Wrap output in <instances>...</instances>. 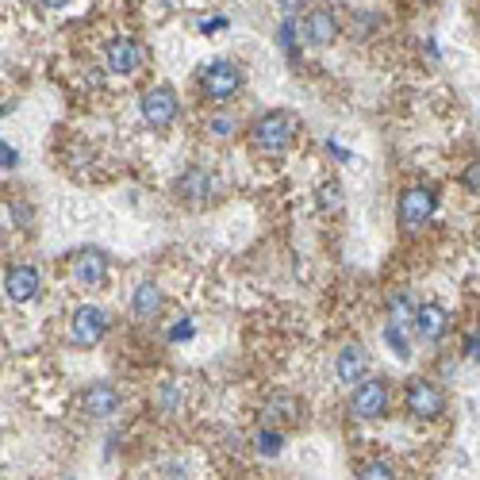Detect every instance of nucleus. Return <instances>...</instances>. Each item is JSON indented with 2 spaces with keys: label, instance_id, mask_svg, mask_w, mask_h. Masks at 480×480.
I'll return each mask as SVG.
<instances>
[{
  "label": "nucleus",
  "instance_id": "nucleus-1",
  "mask_svg": "<svg viewBox=\"0 0 480 480\" xmlns=\"http://www.w3.org/2000/svg\"><path fill=\"white\" fill-rule=\"evenodd\" d=\"M296 135H300V120L292 112H280V108L257 115L250 127V143L262 150V154H285V150L296 143Z\"/></svg>",
  "mask_w": 480,
  "mask_h": 480
},
{
  "label": "nucleus",
  "instance_id": "nucleus-2",
  "mask_svg": "<svg viewBox=\"0 0 480 480\" xmlns=\"http://www.w3.org/2000/svg\"><path fill=\"white\" fill-rule=\"evenodd\" d=\"M389 404H392V392H389V384L377 377H361L354 384V392H350V415L361 419V423L384 419L389 415Z\"/></svg>",
  "mask_w": 480,
  "mask_h": 480
},
{
  "label": "nucleus",
  "instance_id": "nucleus-3",
  "mask_svg": "<svg viewBox=\"0 0 480 480\" xmlns=\"http://www.w3.org/2000/svg\"><path fill=\"white\" fill-rule=\"evenodd\" d=\"M242 66L231 62V58H216V62L204 66L201 74V85H204V97L208 100H231L242 92Z\"/></svg>",
  "mask_w": 480,
  "mask_h": 480
},
{
  "label": "nucleus",
  "instance_id": "nucleus-4",
  "mask_svg": "<svg viewBox=\"0 0 480 480\" xmlns=\"http://www.w3.org/2000/svg\"><path fill=\"white\" fill-rule=\"evenodd\" d=\"M138 115L154 127V131H166V127H173V120L181 115V100L177 92H173L169 85H154L146 89L143 97H138Z\"/></svg>",
  "mask_w": 480,
  "mask_h": 480
},
{
  "label": "nucleus",
  "instance_id": "nucleus-5",
  "mask_svg": "<svg viewBox=\"0 0 480 480\" xmlns=\"http://www.w3.org/2000/svg\"><path fill=\"white\" fill-rule=\"evenodd\" d=\"M108 311L104 308H92V303H85V308L74 311V319H69V342L81 346V350H92L104 342V334H108Z\"/></svg>",
  "mask_w": 480,
  "mask_h": 480
},
{
  "label": "nucleus",
  "instance_id": "nucleus-6",
  "mask_svg": "<svg viewBox=\"0 0 480 480\" xmlns=\"http://www.w3.org/2000/svg\"><path fill=\"white\" fill-rule=\"evenodd\" d=\"M438 212V193L435 189H407L396 204V219L404 231H419L430 224V216Z\"/></svg>",
  "mask_w": 480,
  "mask_h": 480
},
{
  "label": "nucleus",
  "instance_id": "nucleus-7",
  "mask_svg": "<svg viewBox=\"0 0 480 480\" xmlns=\"http://www.w3.org/2000/svg\"><path fill=\"white\" fill-rule=\"evenodd\" d=\"M404 407L415 419H438L442 412H446V392H442L435 381L415 377L412 384H407V392H404Z\"/></svg>",
  "mask_w": 480,
  "mask_h": 480
},
{
  "label": "nucleus",
  "instance_id": "nucleus-8",
  "mask_svg": "<svg viewBox=\"0 0 480 480\" xmlns=\"http://www.w3.org/2000/svg\"><path fill=\"white\" fill-rule=\"evenodd\" d=\"M173 193H177V201H181V204H189V208H204V204H212L216 196H219V181H216L208 169L193 166V169H185L181 177H177V185H173Z\"/></svg>",
  "mask_w": 480,
  "mask_h": 480
},
{
  "label": "nucleus",
  "instance_id": "nucleus-9",
  "mask_svg": "<svg viewBox=\"0 0 480 480\" xmlns=\"http://www.w3.org/2000/svg\"><path fill=\"white\" fill-rule=\"evenodd\" d=\"M4 296L12 303H31L43 296V273L35 269L31 262H20V265H8L4 273Z\"/></svg>",
  "mask_w": 480,
  "mask_h": 480
},
{
  "label": "nucleus",
  "instance_id": "nucleus-10",
  "mask_svg": "<svg viewBox=\"0 0 480 480\" xmlns=\"http://www.w3.org/2000/svg\"><path fill=\"white\" fill-rule=\"evenodd\" d=\"M123 407V392L115 389L112 381H92L85 392H81V412L89 419H112Z\"/></svg>",
  "mask_w": 480,
  "mask_h": 480
},
{
  "label": "nucleus",
  "instance_id": "nucleus-11",
  "mask_svg": "<svg viewBox=\"0 0 480 480\" xmlns=\"http://www.w3.org/2000/svg\"><path fill=\"white\" fill-rule=\"evenodd\" d=\"M104 66H108V74H115V77H135L138 69H143V46H138L131 35L112 39L104 46Z\"/></svg>",
  "mask_w": 480,
  "mask_h": 480
},
{
  "label": "nucleus",
  "instance_id": "nucleus-12",
  "mask_svg": "<svg viewBox=\"0 0 480 480\" xmlns=\"http://www.w3.org/2000/svg\"><path fill=\"white\" fill-rule=\"evenodd\" d=\"M69 277L81 288H100L108 280V254L104 250H77L69 257Z\"/></svg>",
  "mask_w": 480,
  "mask_h": 480
},
{
  "label": "nucleus",
  "instance_id": "nucleus-13",
  "mask_svg": "<svg viewBox=\"0 0 480 480\" xmlns=\"http://www.w3.org/2000/svg\"><path fill=\"white\" fill-rule=\"evenodd\" d=\"M338 39V16L331 8H315L300 20V43L308 46H331Z\"/></svg>",
  "mask_w": 480,
  "mask_h": 480
},
{
  "label": "nucleus",
  "instance_id": "nucleus-14",
  "mask_svg": "<svg viewBox=\"0 0 480 480\" xmlns=\"http://www.w3.org/2000/svg\"><path fill=\"white\" fill-rule=\"evenodd\" d=\"M412 331L423 338V342H442L450 331V315L438 308V303H423L415 308V319H412Z\"/></svg>",
  "mask_w": 480,
  "mask_h": 480
},
{
  "label": "nucleus",
  "instance_id": "nucleus-15",
  "mask_svg": "<svg viewBox=\"0 0 480 480\" xmlns=\"http://www.w3.org/2000/svg\"><path fill=\"white\" fill-rule=\"evenodd\" d=\"M161 308H166L161 288L154 285V280H143V285L135 288V296H131V315L138 323H154V319H161Z\"/></svg>",
  "mask_w": 480,
  "mask_h": 480
},
{
  "label": "nucleus",
  "instance_id": "nucleus-16",
  "mask_svg": "<svg viewBox=\"0 0 480 480\" xmlns=\"http://www.w3.org/2000/svg\"><path fill=\"white\" fill-rule=\"evenodd\" d=\"M334 373H338V381H342V384H358L361 377H369V350H361V346L338 350Z\"/></svg>",
  "mask_w": 480,
  "mask_h": 480
},
{
  "label": "nucleus",
  "instance_id": "nucleus-17",
  "mask_svg": "<svg viewBox=\"0 0 480 480\" xmlns=\"http://www.w3.org/2000/svg\"><path fill=\"white\" fill-rule=\"evenodd\" d=\"M185 404H189V392H185V384L181 381H161L158 384V392H154V407L166 419L173 415H181L185 412Z\"/></svg>",
  "mask_w": 480,
  "mask_h": 480
},
{
  "label": "nucleus",
  "instance_id": "nucleus-18",
  "mask_svg": "<svg viewBox=\"0 0 480 480\" xmlns=\"http://www.w3.org/2000/svg\"><path fill=\"white\" fill-rule=\"evenodd\" d=\"M262 419H265L269 427H273V423H292V419H300V404L292 400V396H277V400L265 404Z\"/></svg>",
  "mask_w": 480,
  "mask_h": 480
},
{
  "label": "nucleus",
  "instance_id": "nucleus-19",
  "mask_svg": "<svg viewBox=\"0 0 480 480\" xmlns=\"http://www.w3.org/2000/svg\"><path fill=\"white\" fill-rule=\"evenodd\" d=\"M384 342H389V350L400 361H407L412 358V338H407V327H400V323H384Z\"/></svg>",
  "mask_w": 480,
  "mask_h": 480
},
{
  "label": "nucleus",
  "instance_id": "nucleus-20",
  "mask_svg": "<svg viewBox=\"0 0 480 480\" xmlns=\"http://www.w3.org/2000/svg\"><path fill=\"white\" fill-rule=\"evenodd\" d=\"M254 450L262 453V458H277V453L285 450V435H280L277 427H262L257 430V438H254Z\"/></svg>",
  "mask_w": 480,
  "mask_h": 480
},
{
  "label": "nucleus",
  "instance_id": "nucleus-21",
  "mask_svg": "<svg viewBox=\"0 0 480 480\" xmlns=\"http://www.w3.org/2000/svg\"><path fill=\"white\" fill-rule=\"evenodd\" d=\"M277 43H280V51H285L288 58H296V46H300V20H296V16H285V20H280Z\"/></svg>",
  "mask_w": 480,
  "mask_h": 480
},
{
  "label": "nucleus",
  "instance_id": "nucleus-22",
  "mask_svg": "<svg viewBox=\"0 0 480 480\" xmlns=\"http://www.w3.org/2000/svg\"><path fill=\"white\" fill-rule=\"evenodd\" d=\"M361 476H369V480H392V476H400V465L389 461V458H369L366 465H361Z\"/></svg>",
  "mask_w": 480,
  "mask_h": 480
},
{
  "label": "nucleus",
  "instance_id": "nucleus-23",
  "mask_svg": "<svg viewBox=\"0 0 480 480\" xmlns=\"http://www.w3.org/2000/svg\"><path fill=\"white\" fill-rule=\"evenodd\" d=\"M415 319V303L407 296H392L389 300V323H400V327H412Z\"/></svg>",
  "mask_w": 480,
  "mask_h": 480
},
{
  "label": "nucleus",
  "instance_id": "nucleus-24",
  "mask_svg": "<svg viewBox=\"0 0 480 480\" xmlns=\"http://www.w3.org/2000/svg\"><path fill=\"white\" fill-rule=\"evenodd\" d=\"M319 208H323L327 216L342 212V185H338V181H327L323 189H319Z\"/></svg>",
  "mask_w": 480,
  "mask_h": 480
},
{
  "label": "nucleus",
  "instance_id": "nucleus-25",
  "mask_svg": "<svg viewBox=\"0 0 480 480\" xmlns=\"http://www.w3.org/2000/svg\"><path fill=\"white\" fill-rule=\"evenodd\" d=\"M8 212H12V224H16V227H31V219H35L31 201H23V196H20V201H12Z\"/></svg>",
  "mask_w": 480,
  "mask_h": 480
},
{
  "label": "nucleus",
  "instance_id": "nucleus-26",
  "mask_svg": "<svg viewBox=\"0 0 480 480\" xmlns=\"http://www.w3.org/2000/svg\"><path fill=\"white\" fill-rule=\"evenodd\" d=\"M208 131H212V138H231V135L239 131V123L231 120V115H216V120L208 123Z\"/></svg>",
  "mask_w": 480,
  "mask_h": 480
},
{
  "label": "nucleus",
  "instance_id": "nucleus-27",
  "mask_svg": "<svg viewBox=\"0 0 480 480\" xmlns=\"http://www.w3.org/2000/svg\"><path fill=\"white\" fill-rule=\"evenodd\" d=\"M20 166V150L0 138V169H16Z\"/></svg>",
  "mask_w": 480,
  "mask_h": 480
},
{
  "label": "nucleus",
  "instance_id": "nucleus-28",
  "mask_svg": "<svg viewBox=\"0 0 480 480\" xmlns=\"http://www.w3.org/2000/svg\"><path fill=\"white\" fill-rule=\"evenodd\" d=\"M465 189H469V193H476L480 196V161H476V166H469V169H465Z\"/></svg>",
  "mask_w": 480,
  "mask_h": 480
},
{
  "label": "nucleus",
  "instance_id": "nucleus-29",
  "mask_svg": "<svg viewBox=\"0 0 480 480\" xmlns=\"http://www.w3.org/2000/svg\"><path fill=\"white\" fill-rule=\"evenodd\" d=\"M181 338H193V323L189 319L173 323V331H169V342H181Z\"/></svg>",
  "mask_w": 480,
  "mask_h": 480
},
{
  "label": "nucleus",
  "instance_id": "nucleus-30",
  "mask_svg": "<svg viewBox=\"0 0 480 480\" xmlns=\"http://www.w3.org/2000/svg\"><path fill=\"white\" fill-rule=\"evenodd\" d=\"M465 358L480 361V334H469V342H465Z\"/></svg>",
  "mask_w": 480,
  "mask_h": 480
},
{
  "label": "nucleus",
  "instance_id": "nucleus-31",
  "mask_svg": "<svg viewBox=\"0 0 480 480\" xmlns=\"http://www.w3.org/2000/svg\"><path fill=\"white\" fill-rule=\"evenodd\" d=\"M201 28H204V31H224V28H227V20H204Z\"/></svg>",
  "mask_w": 480,
  "mask_h": 480
},
{
  "label": "nucleus",
  "instance_id": "nucleus-32",
  "mask_svg": "<svg viewBox=\"0 0 480 480\" xmlns=\"http://www.w3.org/2000/svg\"><path fill=\"white\" fill-rule=\"evenodd\" d=\"M35 4H39V8H66L69 0H35Z\"/></svg>",
  "mask_w": 480,
  "mask_h": 480
}]
</instances>
